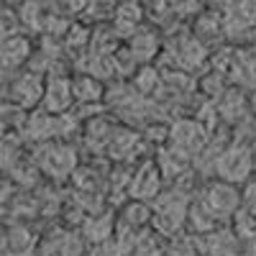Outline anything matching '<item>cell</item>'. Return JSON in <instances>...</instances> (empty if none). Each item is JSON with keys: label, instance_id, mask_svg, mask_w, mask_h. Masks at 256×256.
<instances>
[{"label": "cell", "instance_id": "cell-2", "mask_svg": "<svg viewBox=\"0 0 256 256\" xmlns=\"http://www.w3.org/2000/svg\"><path fill=\"white\" fill-rule=\"evenodd\" d=\"M38 162L46 172L56 174V177H64L74 169V152L72 148H64V146H56V148H46V152L38 154Z\"/></svg>", "mask_w": 256, "mask_h": 256}, {"label": "cell", "instance_id": "cell-9", "mask_svg": "<svg viewBox=\"0 0 256 256\" xmlns=\"http://www.w3.org/2000/svg\"><path fill=\"white\" fill-rule=\"evenodd\" d=\"M28 54V41L26 38H10L8 44H3V67H16L26 59Z\"/></svg>", "mask_w": 256, "mask_h": 256}, {"label": "cell", "instance_id": "cell-7", "mask_svg": "<svg viewBox=\"0 0 256 256\" xmlns=\"http://www.w3.org/2000/svg\"><path fill=\"white\" fill-rule=\"evenodd\" d=\"M67 105H70V84H67V80H52L49 92H46V110L56 113V110H64Z\"/></svg>", "mask_w": 256, "mask_h": 256}, {"label": "cell", "instance_id": "cell-14", "mask_svg": "<svg viewBox=\"0 0 256 256\" xmlns=\"http://www.w3.org/2000/svg\"><path fill=\"white\" fill-rule=\"evenodd\" d=\"M88 64H90V70H92L98 77H110V74H113V67H116V62H113L108 54H92V59H90Z\"/></svg>", "mask_w": 256, "mask_h": 256}, {"label": "cell", "instance_id": "cell-28", "mask_svg": "<svg viewBox=\"0 0 256 256\" xmlns=\"http://www.w3.org/2000/svg\"><path fill=\"white\" fill-rule=\"evenodd\" d=\"M166 10H169V6H166V3H152V16H154V18L164 16Z\"/></svg>", "mask_w": 256, "mask_h": 256}, {"label": "cell", "instance_id": "cell-23", "mask_svg": "<svg viewBox=\"0 0 256 256\" xmlns=\"http://www.w3.org/2000/svg\"><path fill=\"white\" fill-rule=\"evenodd\" d=\"M200 31H202L205 36H210V38H216V36L220 34V28H218V24H216V18H202Z\"/></svg>", "mask_w": 256, "mask_h": 256}, {"label": "cell", "instance_id": "cell-24", "mask_svg": "<svg viewBox=\"0 0 256 256\" xmlns=\"http://www.w3.org/2000/svg\"><path fill=\"white\" fill-rule=\"evenodd\" d=\"M82 41H88V31L80 28V26H74L72 34H70V38H67V46H80Z\"/></svg>", "mask_w": 256, "mask_h": 256}, {"label": "cell", "instance_id": "cell-26", "mask_svg": "<svg viewBox=\"0 0 256 256\" xmlns=\"http://www.w3.org/2000/svg\"><path fill=\"white\" fill-rule=\"evenodd\" d=\"M13 31H16L13 16H10V13H3V36H6V34H13Z\"/></svg>", "mask_w": 256, "mask_h": 256}, {"label": "cell", "instance_id": "cell-8", "mask_svg": "<svg viewBox=\"0 0 256 256\" xmlns=\"http://www.w3.org/2000/svg\"><path fill=\"white\" fill-rule=\"evenodd\" d=\"M162 164H164L166 177H177L180 172H184V169L190 166V159H187V154L182 152V148H169V152L162 154Z\"/></svg>", "mask_w": 256, "mask_h": 256}, {"label": "cell", "instance_id": "cell-11", "mask_svg": "<svg viewBox=\"0 0 256 256\" xmlns=\"http://www.w3.org/2000/svg\"><path fill=\"white\" fill-rule=\"evenodd\" d=\"M138 16H141V10H138L136 3L120 6V10H118V28H120V34H131V31L136 28Z\"/></svg>", "mask_w": 256, "mask_h": 256}, {"label": "cell", "instance_id": "cell-5", "mask_svg": "<svg viewBox=\"0 0 256 256\" xmlns=\"http://www.w3.org/2000/svg\"><path fill=\"white\" fill-rule=\"evenodd\" d=\"M172 56L182 64V67H195V64H200V62H202L205 52H202V46L198 44L195 38L182 36V38H177V41H174V46H172Z\"/></svg>", "mask_w": 256, "mask_h": 256}, {"label": "cell", "instance_id": "cell-21", "mask_svg": "<svg viewBox=\"0 0 256 256\" xmlns=\"http://www.w3.org/2000/svg\"><path fill=\"white\" fill-rule=\"evenodd\" d=\"M128 220H131V223H144V220H148V210H146L144 205L128 208Z\"/></svg>", "mask_w": 256, "mask_h": 256}, {"label": "cell", "instance_id": "cell-20", "mask_svg": "<svg viewBox=\"0 0 256 256\" xmlns=\"http://www.w3.org/2000/svg\"><path fill=\"white\" fill-rule=\"evenodd\" d=\"M156 88H159V77H156L152 70L141 72V77H138V90H141V92H156Z\"/></svg>", "mask_w": 256, "mask_h": 256}, {"label": "cell", "instance_id": "cell-3", "mask_svg": "<svg viewBox=\"0 0 256 256\" xmlns=\"http://www.w3.org/2000/svg\"><path fill=\"white\" fill-rule=\"evenodd\" d=\"M172 138H174L177 148H182V152L187 154V152H198V148H202L208 134H205V128L200 123H180L172 131Z\"/></svg>", "mask_w": 256, "mask_h": 256}, {"label": "cell", "instance_id": "cell-6", "mask_svg": "<svg viewBox=\"0 0 256 256\" xmlns=\"http://www.w3.org/2000/svg\"><path fill=\"white\" fill-rule=\"evenodd\" d=\"M156 187H159L156 166H154L152 162H148V164H144V166H141L138 177L134 180V184H131V195H136V198H152L154 192H156Z\"/></svg>", "mask_w": 256, "mask_h": 256}, {"label": "cell", "instance_id": "cell-4", "mask_svg": "<svg viewBox=\"0 0 256 256\" xmlns=\"http://www.w3.org/2000/svg\"><path fill=\"white\" fill-rule=\"evenodd\" d=\"M205 205L212 212H228V210H233L238 205V192L233 187H228V184H216V187L208 190Z\"/></svg>", "mask_w": 256, "mask_h": 256}, {"label": "cell", "instance_id": "cell-12", "mask_svg": "<svg viewBox=\"0 0 256 256\" xmlns=\"http://www.w3.org/2000/svg\"><path fill=\"white\" fill-rule=\"evenodd\" d=\"M205 248H208V254H233V238H230V233L220 230V233L208 236Z\"/></svg>", "mask_w": 256, "mask_h": 256}, {"label": "cell", "instance_id": "cell-22", "mask_svg": "<svg viewBox=\"0 0 256 256\" xmlns=\"http://www.w3.org/2000/svg\"><path fill=\"white\" fill-rule=\"evenodd\" d=\"M192 218H195V226H198L200 230L210 228V210L205 212L202 208H195V210H192Z\"/></svg>", "mask_w": 256, "mask_h": 256}, {"label": "cell", "instance_id": "cell-16", "mask_svg": "<svg viewBox=\"0 0 256 256\" xmlns=\"http://www.w3.org/2000/svg\"><path fill=\"white\" fill-rule=\"evenodd\" d=\"M156 52V38L154 36H138L136 41H134V54L136 56H141V59H148V56H152Z\"/></svg>", "mask_w": 256, "mask_h": 256}, {"label": "cell", "instance_id": "cell-1", "mask_svg": "<svg viewBox=\"0 0 256 256\" xmlns=\"http://www.w3.org/2000/svg\"><path fill=\"white\" fill-rule=\"evenodd\" d=\"M216 169L220 172V177H226L230 182H238L248 174V169H251V154L246 152V148H230V152H226L216 162Z\"/></svg>", "mask_w": 256, "mask_h": 256}, {"label": "cell", "instance_id": "cell-19", "mask_svg": "<svg viewBox=\"0 0 256 256\" xmlns=\"http://www.w3.org/2000/svg\"><path fill=\"white\" fill-rule=\"evenodd\" d=\"M77 95L84 100V98H90V100H95V98H100V88H98V82H92V80H80L77 82Z\"/></svg>", "mask_w": 256, "mask_h": 256}, {"label": "cell", "instance_id": "cell-25", "mask_svg": "<svg viewBox=\"0 0 256 256\" xmlns=\"http://www.w3.org/2000/svg\"><path fill=\"white\" fill-rule=\"evenodd\" d=\"M24 246H28V233L26 230H13V248L20 251Z\"/></svg>", "mask_w": 256, "mask_h": 256}, {"label": "cell", "instance_id": "cell-10", "mask_svg": "<svg viewBox=\"0 0 256 256\" xmlns=\"http://www.w3.org/2000/svg\"><path fill=\"white\" fill-rule=\"evenodd\" d=\"M16 95H18V100H20V102L31 105V102L41 95V82H38V77H34V74L24 77V80H20V82L16 84Z\"/></svg>", "mask_w": 256, "mask_h": 256}, {"label": "cell", "instance_id": "cell-18", "mask_svg": "<svg viewBox=\"0 0 256 256\" xmlns=\"http://www.w3.org/2000/svg\"><path fill=\"white\" fill-rule=\"evenodd\" d=\"M134 144H136V134H120L108 148H110L113 156H123L128 152V146H134Z\"/></svg>", "mask_w": 256, "mask_h": 256}, {"label": "cell", "instance_id": "cell-27", "mask_svg": "<svg viewBox=\"0 0 256 256\" xmlns=\"http://www.w3.org/2000/svg\"><path fill=\"white\" fill-rule=\"evenodd\" d=\"M202 84H205V90H208L210 95H218V77H208Z\"/></svg>", "mask_w": 256, "mask_h": 256}, {"label": "cell", "instance_id": "cell-13", "mask_svg": "<svg viewBox=\"0 0 256 256\" xmlns=\"http://www.w3.org/2000/svg\"><path fill=\"white\" fill-rule=\"evenodd\" d=\"M59 123H54L52 118H46V116H34V120H31V126H28V136L31 138H44V136H49L54 128H56Z\"/></svg>", "mask_w": 256, "mask_h": 256}, {"label": "cell", "instance_id": "cell-15", "mask_svg": "<svg viewBox=\"0 0 256 256\" xmlns=\"http://www.w3.org/2000/svg\"><path fill=\"white\" fill-rule=\"evenodd\" d=\"M220 110H223V116L230 118V120H233V118H238V116L244 113V98H241L238 92H230V95L226 98V102H223V108H220Z\"/></svg>", "mask_w": 256, "mask_h": 256}, {"label": "cell", "instance_id": "cell-17", "mask_svg": "<svg viewBox=\"0 0 256 256\" xmlns=\"http://www.w3.org/2000/svg\"><path fill=\"white\" fill-rule=\"evenodd\" d=\"M108 233H110V216H108V218H100L98 223H90V226H88V236H90L92 241L108 238Z\"/></svg>", "mask_w": 256, "mask_h": 256}]
</instances>
